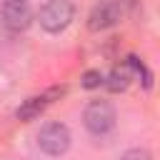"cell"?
I'll return each mask as SVG.
<instances>
[{
	"mask_svg": "<svg viewBox=\"0 0 160 160\" xmlns=\"http://www.w3.org/2000/svg\"><path fill=\"white\" fill-rule=\"evenodd\" d=\"M72 15H75L72 2H68V0H50L40 10V25L48 32H60V30H65L70 25Z\"/></svg>",
	"mask_w": 160,
	"mask_h": 160,
	"instance_id": "cell-2",
	"label": "cell"
},
{
	"mask_svg": "<svg viewBox=\"0 0 160 160\" xmlns=\"http://www.w3.org/2000/svg\"><path fill=\"white\" fill-rule=\"evenodd\" d=\"M38 142H40V148H42L48 155H62V152L70 148V130H68L62 122H48V125L40 130Z\"/></svg>",
	"mask_w": 160,
	"mask_h": 160,
	"instance_id": "cell-3",
	"label": "cell"
},
{
	"mask_svg": "<svg viewBox=\"0 0 160 160\" xmlns=\"http://www.w3.org/2000/svg\"><path fill=\"white\" fill-rule=\"evenodd\" d=\"M100 82H102V75H100V70H88V72L82 75V88H88V90H92V88H100Z\"/></svg>",
	"mask_w": 160,
	"mask_h": 160,
	"instance_id": "cell-8",
	"label": "cell"
},
{
	"mask_svg": "<svg viewBox=\"0 0 160 160\" xmlns=\"http://www.w3.org/2000/svg\"><path fill=\"white\" fill-rule=\"evenodd\" d=\"M50 95H52V92L38 95V98H28V100L18 108V118H20V120H32V118H38V115L45 110V105L50 102Z\"/></svg>",
	"mask_w": 160,
	"mask_h": 160,
	"instance_id": "cell-6",
	"label": "cell"
},
{
	"mask_svg": "<svg viewBox=\"0 0 160 160\" xmlns=\"http://www.w3.org/2000/svg\"><path fill=\"white\" fill-rule=\"evenodd\" d=\"M120 160H152V155H150L148 150H142V148H132V150H128Z\"/></svg>",
	"mask_w": 160,
	"mask_h": 160,
	"instance_id": "cell-9",
	"label": "cell"
},
{
	"mask_svg": "<svg viewBox=\"0 0 160 160\" xmlns=\"http://www.w3.org/2000/svg\"><path fill=\"white\" fill-rule=\"evenodd\" d=\"M110 2H112V5H118L120 10H125V8H132V5H135V0H110Z\"/></svg>",
	"mask_w": 160,
	"mask_h": 160,
	"instance_id": "cell-10",
	"label": "cell"
},
{
	"mask_svg": "<svg viewBox=\"0 0 160 160\" xmlns=\"http://www.w3.org/2000/svg\"><path fill=\"white\" fill-rule=\"evenodd\" d=\"M120 15H122V10L118 8V5H112V2H100V5H95L92 10H90V18H88V28L90 30H108V28H112L118 20H120Z\"/></svg>",
	"mask_w": 160,
	"mask_h": 160,
	"instance_id": "cell-5",
	"label": "cell"
},
{
	"mask_svg": "<svg viewBox=\"0 0 160 160\" xmlns=\"http://www.w3.org/2000/svg\"><path fill=\"white\" fill-rule=\"evenodd\" d=\"M130 80H132V75H130V70L122 65V68H115V70L110 72V78L105 80V85H108L110 92H120V90H125V88L130 85Z\"/></svg>",
	"mask_w": 160,
	"mask_h": 160,
	"instance_id": "cell-7",
	"label": "cell"
},
{
	"mask_svg": "<svg viewBox=\"0 0 160 160\" xmlns=\"http://www.w3.org/2000/svg\"><path fill=\"white\" fill-rule=\"evenodd\" d=\"M0 12H2V25L12 32H20L32 22V10L28 0H5Z\"/></svg>",
	"mask_w": 160,
	"mask_h": 160,
	"instance_id": "cell-4",
	"label": "cell"
},
{
	"mask_svg": "<svg viewBox=\"0 0 160 160\" xmlns=\"http://www.w3.org/2000/svg\"><path fill=\"white\" fill-rule=\"evenodd\" d=\"M82 122L92 135H105L115 125V108L108 100H92L82 112Z\"/></svg>",
	"mask_w": 160,
	"mask_h": 160,
	"instance_id": "cell-1",
	"label": "cell"
}]
</instances>
